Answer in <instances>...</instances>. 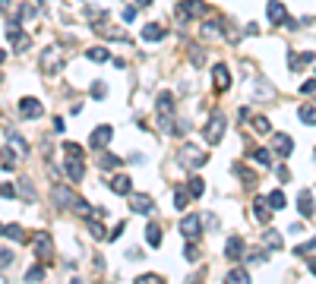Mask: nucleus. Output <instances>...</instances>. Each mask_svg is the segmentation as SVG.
I'll use <instances>...</instances> for the list:
<instances>
[{"mask_svg": "<svg viewBox=\"0 0 316 284\" xmlns=\"http://www.w3.org/2000/svg\"><path fill=\"white\" fill-rule=\"evenodd\" d=\"M3 60H6V54H3V51H0V63H3Z\"/></svg>", "mask_w": 316, "mask_h": 284, "instance_id": "6e6d98bb", "label": "nucleus"}, {"mask_svg": "<svg viewBox=\"0 0 316 284\" xmlns=\"http://www.w3.org/2000/svg\"><path fill=\"white\" fill-rule=\"evenodd\" d=\"M187 16H206V3L202 0H184L181 6H177V19H187Z\"/></svg>", "mask_w": 316, "mask_h": 284, "instance_id": "9b49d317", "label": "nucleus"}, {"mask_svg": "<svg viewBox=\"0 0 316 284\" xmlns=\"http://www.w3.org/2000/svg\"><path fill=\"white\" fill-rule=\"evenodd\" d=\"M136 3H139V6H149V3H152V0H136Z\"/></svg>", "mask_w": 316, "mask_h": 284, "instance_id": "864d4df0", "label": "nucleus"}, {"mask_svg": "<svg viewBox=\"0 0 316 284\" xmlns=\"http://www.w3.org/2000/svg\"><path fill=\"white\" fill-rule=\"evenodd\" d=\"M6 139H10V145H16V152H19V155H25V152H29V145H25V142H22V139H19V136H16L13 130L6 133Z\"/></svg>", "mask_w": 316, "mask_h": 284, "instance_id": "58836bf2", "label": "nucleus"}, {"mask_svg": "<svg viewBox=\"0 0 316 284\" xmlns=\"http://www.w3.org/2000/svg\"><path fill=\"white\" fill-rule=\"evenodd\" d=\"M269 155H272L269 149H253V158H256V165H266V168H269V165H272V158H269Z\"/></svg>", "mask_w": 316, "mask_h": 284, "instance_id": "e433bc0d", "label": "nucleus"}, {"mask_svg": "<svg viewBox=\"0 0 316 284\" xmlns=\"http://www.w3.org/2000/svg\"><path fill=\"white\" fill-rule=\"evenodd\" d=\"M146 243L149 246H161V227L158 225H149L146 227Z\"/></svg>", "mask_w": 316, "mask_h": 284, "instance_id": "a878e982", "label": "nucleus"}, {"mask_svg": "<svg viewBox=\"0 0 316 284\" xmlns=\"http://www.w3.org/2000/svg\"><path fill=\"white\" fill-rule=\"evenodd\" d=\"M152 196H146V193H139V196H133L130 193V212H136V215H152Z\"/></svg>", "mask_w": 316, "mask_h": 284, "instance_id": "f8f14e48", "label": "nucleus"}, {"mask_svg": "<svg viewBox=\"0 0 316 284\" xmlns=\"http://www.w3.org/2000/svg\"><path fill=\"white\" fill-rule=\"evenodd\" d=\"M190 60H193V66H202V63H206V51H202V48H190Z\"/></svg>", "mask_w": 316, "mask_h": 284, "instance_id": "4c0bfd02", "label": "nucleus"}, {"mask_svg": "<svg viewBox=\"0 0 316 284\" xmlns=\"http://www.w3.org/2000/svg\"><path fill=\"white\" fill-rule=\"evenodd\" d=\"M310 249H316V237H313V240H307V243H301V246L294 249V253H297V256H304V253H310Z\"/></svg>", "mask_w": 316, "mask_h": 284, "instance_id": "a18cd8bd", "label": "nucleus"}, {"mask_svg": "<svg viewBox=\"0 0 316 284\" xmlns=\"http://www.w3.org/2000/svg\"><path fill=\"white\" fill-rule=\"evenodd\" d=\"M187 205H190V193H187V189H177L174 193V209H187Z\"/></svg>", "mask_w": 316, "mask_h": 284, "instance_id": "473e14b6", "label": "nucleus"}, {"mask_svg": "<svg viewBox=\"0 0 316 284\" xmlns=\"http://www.w3.org/2000/svg\"><path fill=\"white\" fill-rule=\"evenodd\" d=\"M13 259H16V256L10 253V249H0V269H6V265H10Z\"/></svg>", "mask_w": 316, "mask_h": 284, "instance_id": "c03bdc74", "label": "nucleus"}, {"mask_svg": "<svg viewBox=\"0 0 316 284\" xmlns=\"http://www.w3.org/2000/svg\"><path fill=\"white\" fill-rule=\"evenodd\" d=\"M181 234L187 240H196L202 234V218L199 215H184V221H181Z\"/></svg>", "mask_w": 316, "mask_h": 284, "instance_id": "423d86ee", "label": "nucleus"}, {"mask_svg": "<svg viewBox=\"0 0 316 284\" xmlns=\"http://www.w3.org/2000/svg\"><path fill=\"white\" fill-rule=\"evenodd\" d=\"M45 278V269H41V265H32L29 272H25V281H41Z\"/></svg>", "mask_w": 316, "mask_h": 284, "instance_id": "ea45409f", "label": "nucleus"}, {"mask_svg": "<svg viewBox=\"0 0 316 284\" xmlns=\"http://www.w3.org/2000/svg\"><path fill=\"white\" fill-rule=\"evenodd\" d=\"M262 243H266L269 249H281V234H278V230H262Z\"/></svg>", "mask_w": 316, "mask_h": 284, "instance_id": "4be33fe9", "label": "nucleus"}, {"mask_svg": "<svg viewBox=\"0 0 316 284\" xmlns=\"http://www.w3.org/2000/svg\"><path fill=\"white\" fill-rule=\"evenodd\" d=\"M105 82H95V85H92V98H105Z\"/></svg>", "mask_w": 316, "mask_h": 284, "instance_id": "49530a36", "label": "nucleus"}, {"mask_svg": "<svg viewBox=\"0 0 316 284\" xmlns=\"http://www.w3.org/2000/svg\"><path fill=\"white\" fill-rule=\"evenodd\" d=\"M89 234L95 237V240H108V234H105V225H101V221H98V215H95V218L89 221Z\"/></svg>", "mask_w": 316, "mask_h": 284, "instance_id": "bb28decb", "label": "nucleus"}, {"mask_svg": "<svg viewBox=\"0 0 316 284\" xmlns=\"http://www.w3.org/2000/svg\"><path fill=\"white\" fill-rule=\"evenodd\" d=\"M111 136H114V130H111L108 123H101L98 130H95V133L89 136V149H95V152H101V149H105V145L111 142Z\"/></svg>", "mask_w": 316, "mask_h": 284, "instance_id": "9d476101", "label": "nucleus"}, {"mask_svg": "<svg viewBox=\"0 0 316 284\" xmlns=\"http://www.w3.org/2000/svg\"><path fill=\"white\" fill-rule=\"evenodd\" d=\"M98 165L105 168V170H114V168H121V165H124V158H117V155H108V152H105V155L98 158Z\"/></svg>", "mask_w": 316, "mask_h": 284, "instance_id": "b1692460", "label": "nucleus"}, {"mask_svg": "<svg viewBox=\"0 0 316 284\" xmlns=\"http://www.w3.org/2000/svg\"><path fill=\"white\" fill-rule=\"evenodd\" d=\"M297 117H301L307 126H316V108H310V105H301V111H297Z\"/></svg>", "mask_w": 316, "mask_h": 284, "instance_id": "393cba45", "label": "nucleus"}, {"mask_svg": "<svg viewBox=\"0 0 316 284\" xmlns=\"http://www.w3.org/2000/svg\"><path fill=\"white\" fill-rule=\"evenodd\" d=\"M253 215H256V221H259V225H269V218H272V209H266V199H256L253 202Z\"/></svg>", "mask_w": 316, "mask_h": 284, "instance_id": "6ab92c4d", "label": "nucleus"}, {"mask_svg": "<svg viewBox=\"0 0 316 284\" xmlns=\"http://www.w3.org/2000/svg\"><path fill=\"white\" fill-rule=\"evenodd\" d=\"M266 19L272 25H285L288 22V10H285L281 0H269V3H266Z\"/></svg>", "mask_w": 316, "mask_h": 284, "instance_id": "6e6552de", "label": "nucleus"}, {"mask_svg": "<svg viewBox=\"0 0 316 284\" xmlns=\"http://www.w3.org/2000/svg\"><path fill=\"white\" fill-rule=\"evenodd\" d=\"M6 3H10V0H0V6H6Z\"/></svg>", "mask_w": 316, "mask_h": 284, "instance_id": "4d7b16f0", "label": "nucleus"}, {"mask_svg": "<svg viewBox=\"0 0 316 284\" xmlns=\"http://www.w3.org/2000/svg\"><path fill=\"white\" fill-rule=\"evenodd\" d=\"M63 174L73 180V183H79V180L85 177V165H82V158H76V155H66V161H63Z\"/></svg>", "mask_w": 316, "mask_h": 284, "instance_id": "0eeeda50", "label": "nucleus"}, {"mask_svg": "<svg viewBox=\"0 0 316 284\" xmlns=\"http://www.w3.org/2000/svg\"><path fill=\"white\" fill-rule=\"evenodd\" d=\"M301 92H304V95H310V92H316V79H307V82L301 85Z\"/></svg>", "mask_w": 316, "mask_h": 284, "instance_id": "de8ad7c7", "label": "nucleus"}, {"mask_svg": "<svg viewBox=\"0 0 316 284\" xmlns=\"http://www.w3.org/2000/svg\"><path fill=\"white\" fill-rule=\"evenodd\" d=\"M139 281H142V284H155V281H161V278H158V275H142Z\"/></svg>", "mask_w": 316, "mask_h": 284, "instance_id": "603ef678", "label": "nucleus"}, {"mask_svg": "<svg viewBox=\"0 0 316 284\" xmlns=\"http://www.w3.org/2000/svg\"><path fill=\"white\" fill-rule=\"evenodd\" d=\"M253 133H259V136H269L272 133V123L266 117H253Z\"/></svg>", "mask_w": 316, "mask_h": 284, "instance_id": "cd10ccee", "label": "nucleus"}, {"mask_svg": "<svg viewBox=\"0 0 316 284\" xmlns=\"http://www.w3.org/2000/svg\"><path fill=\"white\" fill-rule=\"evenodd\" d=\"M181 161H184V165H190V168H202L209 161V155H202L196 145H184V149H181Z\"/></svg>", "mask_w": 316, "mask_h": 284, "instance_id": "1a4fd4ad", "label": "nucleus"}, {"mask_svg": "<svg viewBox=\"0 0 316 284\" xmlns=\"http://www.w3.org/2000/svg\"><path fill=\"white\" fill-rule=\"evenodd\" d=\"M313 60H316V54H310V51H301V54L288 57V66H291V70H304L307 63H313Z\"/></svg>", "mask_w": 316, "mask_h": 284, "instance_id": "a211bd4d", "label": "nucleus"}, {"mask_svg": "<svg viewBox=\"0 0 316 284\" xmlns=\"http://www.w3.org/2000/svg\"><path fill=\"white\" fill-rule=\"evenodd\" d=\"M19 193L25 196V199H35V186H32V180H29V177H22V180H19Z\"/></svg>", "mask_w": 316, "mask_h": 284, "instance_id": "f704fd0d", "label": "nucleus"}, {"mask_svg": "<svg viewBox=\"0 0 316 284\" xmlns=\"http://www.w3.org/2000/svg\"><path fill=\"white\" fill-rule=\"evenodd\" d=\"M262 259H266V256H262V253H250V256H247V262H250V265H256V262H262Z\"/></svg>", "mask_w": 316, "mask_h": 284, "instance_id": "8fccbe9b", "label": "nucleus"}, {"mask_svg": "<svg viewBox=\"0 0 316 284\" xmlns=\"http://www.w3.org/2000/svg\"><path fill=\"white\" fill-rule=\"evenodd\" d=\"M266 202H269V209H272V212L285 209V193H281V189H272V193L266 196Z\"/></svg>", "mask_w": 316, "mask_h": 284, "instance_id": "5701e85b", "label": "nucleus"}, {"mask_svg": "<svg viewBox=\"0 0 316 284\" xmlns=\"http://www.w3.org/2000/svg\"><path fill=\"white\" fill-rule=\"evenodd\" d=\"M202 189H206V186H202V180H199V177H190V183H187V193H190L193 199H199Z\"/></svg>", "mask_w": 316, "mask_h": 284, "instance_id": "c756f323", "label": "nucleus"}, {"mask_svg": "<svg viewBox=\"0 0 316 284\" xmlns=\"http://www.w3.org/2000/svg\"><path fill=\"white\" fill-rule=\"evenodd\" d=\"M225 256H228L231 262H241V256H244V240H241V237H231V240L225 243Z\"/></svg>", "mask_w": 316, "mask_h": 284, "instance_id": "f3484780", "label": "nucleus"}, {"mask_svg": "<svg viewBox=\"0 0 316 284\" xmlns=\"http://www.w3.org/2000/svg\"><path fill=\"white\" fill-rule=\"evenodd\" d=\"M108 186L114 189L117 196H130V193H133V180L126 177V174H114V177L108 180Z\"/></svg>", "mask_w": 316, "mask_h": 284, "instance_id": "2eb2a0df", "label": "nucleus"}, {"mask_svg": "<svg viewBox=\"0 0 316 284\" xmlns=\"http://www.w3.org/2000/svg\"><path fill=\"white\" fill-rule=\"evenodd\" d=\"M124 19H126V22L136 19V6H126V10H124Z\"/></svg>", "mask_w": 316, "mask_h": 284, "instance_id": "3c124183", "label": "nucleus"}, {"mask_svg": "<svg viewBox=\"0 0 316 284\" xmlns=\"http://www.w3.org/2000/svg\"><path fill=\"white\" fill-rule=\"evenodd\" d=\"M142 38L146 41H161L165 38V29H161L158 22H149V25H142Z\"/></svg>", "mask_w": 316, "mask_h": 284, "instance_id": "aec40b11", "label": "nucleus"}, {"mask_svg": "<svg viewBox=\"0 0 316 284\" xmlns=\"http://www.w3.org/2000/svg\"><path fill=\"white\" fill-rule=\"evenodd\" d=\"M124 227H126V225H124V221H121V225H117V227H114V230H111V234H108V240H117V237L124 234Z\"/></svg>", "mask_w": 316, "mask_h": 284, "instance_id": "09e8293b", "label": "nucleus"}, {"mask_svg": "<svg viewBox=\"0 0 316 284\" xmlns=\"http://www.w3.org/2000/svg\"><path fill=\"white\" fill-rule=\"evenodd\" d=\"M16 193H19L16 186H10V183H0V196H3V199H16Z\"/></svg>", "mask_w": 316, "mask_h": 284, "instance_id": "79ce46f5", "label": "nucleus"}, {"mask_svg": "<svg viewBox=\"0 0 316 284\" xmlns=\"http://www.w3.org/2000/svg\"><path fill=\"white\" fill-rule=\"evenodd\" d=\"M3 234L10 237V240H16V243H19V240H25V234H22V227H19V225H6V227H3Z\"/></svg>", "mask_w": 316, "mask_h": 284, "instance_id": "c9c22d12", "label": "nucleus"}, {"mask_svg": "<svg viewBox=\"0 0 316 284\" xmlns=\"http://www.w3.org/2000/svg\"><path fill=\"white\" fill-rule=\"evenodd\" d=\"M85 57H89L92 63H105V60H108V51H105V48H89V54H85Z\"/></svg>", "mask_w": 316, "mask_h": 284, "instance_id": "72a5a7b5", "label": "nucleus"}, {"mask_svg": "<svg viewBox=\"0 0 316 284\" xmlns=\"http://www.w3.org/2000/svg\"><path fill=\"white\" fill-rule=\"evenodd\" d=\"M212 82H215L218 92H228V89H231V73H228L225 63H215V70H212Z\"/></svg>", "mask_w": 316, "mask_h": 284, "instance_id": "4468645a", "label": "nucleus"}, {"mask_svg": "<svg viewBox=\"0 0 316 284\" xmlns=\"http://www.w3.org/2000/svg\"><path fill=\"white\" fill-rule=\"evenodd\" d=\"M41 111H45V108H41L38 98H22V101H19V114H22L25 120H38Z\"/></svg>", "mask_w": 316, "mask_h": 284, "instance_id": "ddd939ff", "label": "nucleus"}, {"mask_svg": "<svg viewBox=\"0 0 316 284\" xmlns=\"http://www.w3.org/2000/svg\"><path fill=\"white\" fill-rule=\"evenodd\" d=\"M184 256H187V262H196V259H199V249H196V243H187V246H184Z\"/></svg>", "mask_w": 316, "mask_h": 284, "instance_id": "a19ab883", "label": "nucleus"}, {"mask_svg": "<svg viewBox=\"0 0 316 284\" xmlns=\"http://www.w3.org/2000/svg\"><path fill=\"white\" fill-rule=\"evenodd\" d=\"M61 63H63V54H61V48H48L45 54L38 57V70L45 73V76H54L57 70H61Z\"/></svg>", "mask_w": 316, "mask_h": 284, "instance_id": "f03ea898", "label": "nucleus"}, {"mask_svg": "<svg viewBox=\"0 0 316 284\" xmlns=\"http://www.w3.org/2000/svg\"><path fill=\"white\" fill-rule=\"evenodd\" d=\"M155 108H158V114H171V111H174V95H171V92H161Z\"/></svg>", "mask_w": 316, "mask_h": 284, "instance_id": "412c9836", "label": "nucleus"}, {"mask_svg": "<svg viewBox=\"0 0 316 284\" xmlns=\"http://www.w3.org/2000/svg\"><path fill=\"white\" fill-rule=\"evenodd\" d=\"M228 281H231V284H247L250 275H247V269H234V272H228Z\"/></svg>", "mask_w": 316, "mask_h": 284, "instance_id": "2f4dec72", "label": "nucleus"}, {"mask_svg": "<svg viewBox=\"0 0 316 284\" xmlns=\"http://www.w3.org/2000/svg\"><path fill=\"white\" fill-rule=\"evenodd\" d=\"M51 199H54L57 205H70V209H76L79 215H92V209H89V202L82 199V196H76L73 189H66V186H61L57 183L54 189H51Z\"/></svg>", "mask_w": 316, "mask_h": 284, "instance_id": "f257e3e1", "label": "nucleus"}, {"mask_svg": "<svg viewBox=\"0 0 316 284\" xmlns=\"http://www.w3.org/2000/svg\"><path fill=\"white\" fill-rule=\"evenodd\" d=\"M310 272H313V275H316V259H310Z\"/></svg>", "mask_w": 316, "mask_h": 284, "instance_id": "5fc2aeb1", "label": "nucleus"}, {"mask_svg": "<svg viewBox=\"0 0 316 284\" xmlns=\"http://www.w3.org/2000/svg\"><path fill=\"white\" fill-rule=\"evenodd\" d=\"M0 155H3V158H0V168H3V170H13V168H16V161H19V158L13 155V149H3Z\"/></svg>", "mask_w": 316, "mask_h": 284, "instance_id": "c85d7f7f", "label": "nucleus"}, {"mask_svg": "<svg viewBox=\"0 0 316 284\" xmlns=\"http://www.w3.org/2000/svg\"><path fill=\"white\" fill-rule=\"evenodd\" d=\"M218 35H221V22H218V19L202 25V38H218Z\"/></svg>", "mask_w": 316, "mask_h": 284, "instance_id": "7c9ffc66", "label": "nucleus"}, {"mask_svg": "<svg viewBox=\"0 0 316 284\" xmlns=\"http://www.w3.org/2000/svg\"><path fill=\"white\" fill-rule=\"evenodd\" d=\"M32 246H35V256H41V259H51V256H54V240H51L48 230H38V237L32 240Z\"/></svg>", "mask_w": 316, "mask_h": 284, "instance_id": "39448f33", "label": "nucleus"}, {"mask_svg": "<svg viewBox=\"0 0 316 284\" xmlns=\"http://www.w3.org/2000/svg\"><path fill=\"white\" fill-rule=\"evenodd\" d=\"M63 152H66V155H76V158H82V145H76V142H63Z\"/></svg>", "mask_w": 316, "mask_h": 284, "instance_id": "37998d69", "label": "nucleus"}, {"mask_svg": "<svg viewBox=\"0 0 316 284\" xmlns=\"http://www.w3.org/2000/svg\"><path fill=\"white\" fill-rule=\"evenodd\" d=\"M221 136H225V114H212L209 123H206V139H209L212 145H218Z\"/></svg>", "mask_w": 316, "mask_h": 284, "instance_id": "7ed1b4c3", "label": "nucleus"}, {"mask_svg": "<svg viewBox=\"0 0 316 284\" xmlns=\"http://www.w3.org/2000/svg\"><path fill=\"white\" fill-rule=\"evenodd\" d=\"M272 152L278 155V158H291L294 152V139L288 133H272Z\"/></svg>", "mask_w": 316, "mask_h": 284, "instance_id": "20e7f679", "label": "nucleus"}, {"mask_svg": "<svg viewBox=\"0 0 316 284\" xmlns=\"http://www.w3.org/2000/svg\"><path fill=\"white\" fill-rule=\"evenodd\" d=\"M297 212H301L304 218H313V193L310 189H301V196H297Z\"/></svg>", "mask_w": 316, "mask_h": 284, "instance_id": "dca6fc26", "label": "nucleus"}]
</instances>
